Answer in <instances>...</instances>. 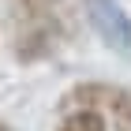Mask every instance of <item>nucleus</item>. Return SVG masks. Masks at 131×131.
Segmentation results:
<instances>
[{"label":"nucleus","mask_w":131,"mask_h":131,"mask_svg":"<svg viewBox=\"0 0 131 131\" xmlns=\"http://www.w3.org/2000/svg\"><path fill=\"white\" fill-rule=\"evenodd\" d=\"M86 19L109 49L131 52V15L120 0H86Z\"/></svg>","instance_id":"nucleus-1"},{"label":"nucleus","mask_w":131,"mask_h":131,"mask_svg":"<svg viewBox=\"0 0 131 131\" xmlns=\"http://www.w3.org/2000/svg\"><path fill=\"white\" fill-rule=\"evenodd\" d=\"M56 131H109V112L94 101H71L56 120Z\"/></svg>","instance_id":"nucleus-2"},{"label":"nucleus","mask_w":131,"mask_h":131,"mask_svg":"<svg viewBox=\"0 0 131 131\" xmlns=\"http://www.w3.org/2000/svg\"><path fill=\"white\" fill-rule=\"evenodd\" d=\"M0 131H15V127H11V124H4V120H0Z\"/></svg>","instance_id":"nucleus-3"}]
</instances>
